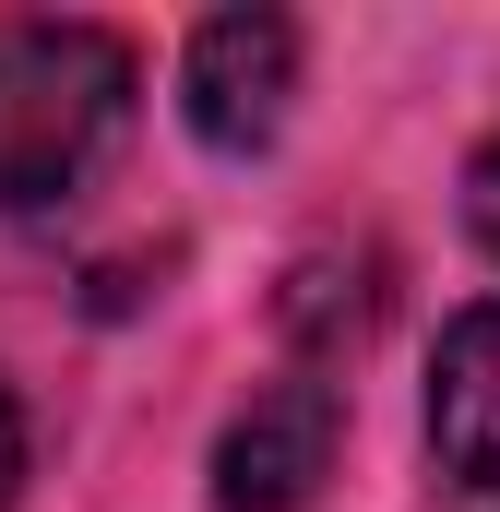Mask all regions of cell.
<instances>
[{
    "label": "cell",
    "mask_w": 500,
    "mask_h": 512,
    "mask_svg": "<svg viewBox=\"0 0 500 512\" xmlns=\"http://www.w3.org/2000/svg\"><path fill=\"white\" fill-rule=\"evenodd\" d=\"M429 512H500V310H465L429 358Z\"/></svg>",
    "instance_id": "obj_3"
},
{
    "label": "cell",
    "mask_w": 500,
    "mask_h": 512,
    "mask_svg": "<svg viewBox=\"0 0 500 512\" xmlns=\"http://www.w3.org/2000/svg\"><path fill=\"white\" fill-rule=\"evenodd\" d=\"M12 489H24V405H12V382H0V512H12Z\"/></svg>",
    "instance_id": "obj_6"
},
{
    "label": "cell",
    "mask_w": 500,
    "mask_h": 512,
    "mask_svg": "<svg viewBox=\"0 0 500 512\" xmlns=\"http://www.w3.org/2000/svg\"><path fill=\"white\" fill-rule=\"evenodd\" d=\"M465 227H477V251L500 262V143L477 155V167H465Z\"/></svg>",
    "instance_id": "obj_5"
},
{
    "label": "cell",
    "mask_w": 500,
    "mask_h": 512,
    "mask_svg": "<svg viewBox=\"0 0 500 512\" xmlns=\"http://www.w3.org/2000/svg\"><path fill=\"white\" fill-rule=\"evenodd\" d=\"M131 120V36L0 12V215H48Z\"/></svg>",
    "instance_id": "obj_1"
},
{
    "label": "cell",
    "mask_w": 500,
    "mask_h": 512,
    "mask_svg": "<svg viewBox=\"0 0 500 512\" xmlns=\"http://www.w3.org/2000/svg\"><path fill=\"white\" fill-rule=\"evenodd\" d=\"M334 441H346V405L334 382H274L250 393V417L215 441V501L227 512H310L334 477Z\"/></svg>",
    "instance_id": "obj_4"
},
{
    "label": "cell",
    "mask_w": 500,
    "mask_h": 512,
    "mask_svg": "<svg viewBox=\"0 0 500 512\" xmlns=\"http://www.w3.org/2000/svg\"><path fill=\"white\" fill-rule=\"evenodd\" d=\"M179 96H191V131L215 155H250L286 131V96H298V24L286 12H215L179 60Z\"/></svg>",
    "instance_id": "obj_2"
}]
</instances>
